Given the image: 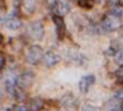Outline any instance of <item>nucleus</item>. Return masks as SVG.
I'll return each instance as SVG.
<instances>
[{"label": "nucleus", "instance_id": "obj_1", "mask_svg": "<svg viewBox=\"0 0 123 111\" xmlns=\"http://www.w3.org/2000/svg\"><path fill=\"white\" fill-rule=\"evenodd\" d=\"M44 57V49L39 45H32L28 48L26 54V61L31 65H37Z\"/></svg>", "mask_w": 123, "mask_h": 111}, {"label": "nucleus", "instance_id": "obj_2", "mask_svg": "<svg viewBox=\"0 0 123 111\" xmlns=\"http://www.w3.org/2000/svg\"><path fill=\"white\" fill-rule=\"evenodd\" d=\"M34 81H35V74L30 71H27V72L20 74L18 78H16V83L18 85V88L21 89V90H25V89H29L32 84H34Z\"/></svg>", "mask_w": 123, "mask_h": 111}, {"label": "nucleus", "instance_id": "obj_3", "mask_svg": "<svg viewBox=\"0 0 123 111\" xmlns=\"http://www.w3.org/2000/svg\"><path fill=\"white\" fill-rule=\"evenodd\" d=\"M101 26L106 32H114V30H117L120 28L121 20L120 18H117V17L112 16V15H107L103 18L102 23H101Z\"/></svg>", "mask_w": 123, "mask_h": 111}, {"label": "nucleus", "instance_id": "obj_4", "mask_svg": "<svg viewBox=\"0 0 123 111\" xmlns=\"http://www.w3.org/2000/svg\"><path fill=\"white\" fill-rule=\"evenodd\" d=\"M27 32H28V35L32 39H36V40H40L45 35L44 25L40 21H34V23L29 24Z\"/></svg>", "mask_w": 123, "mask_h": 111}, {"label": "nucleus", "instance_id": "obj_5", "mask_svg": "<svg viewBox=\"0 0 123 111\" xmlns=\"http://www.w3.org/2000/svg\"><path fill=\"white\" fill-rule=\"evenodd\" d=\"M52 9L54 10V13H56V16H65L69 13L71 10V6L67 2H65L63 0H54L52 6Z\"/></svg>", "mask_w": 123, "mask_h": 111}, {"label": "nucleus", "instance_id": "obj_6", "mask_svg": "<svg viewBox=\"0 0 123 111\" xmlns=\"http://www.w3.org/2000/svg\"><path fill=\"white\" fill-rule=\"evenodd\" d=\"M43 62L47 67H53L61 62V56L54 51H47L46 53H44Z\"/></svg>", "mask_w": 123, "mask_h": 111}, {"label": "nucleus", "instance_id": "obj_7", "mask_svg": "<svg viewBox=\"0 0 123 111\" xmlns=\"http://www.w3.org/2000/svg\"><path fill=\"white\" fill-rule=\"evenodd\" d=\"M94 82H95V76L94 75H85V76H83L80 80V82H78V89H80V91L82 93L88 92L90 88L94 84Z\"/></svg>", "mask_w": 123, "mask_h": 111}, {"label": "nucleus", "instance_id": "obj_8", "mask_svg": "<svg viewBox=\"0 0 123 111\" xmlns=\"http://www.w3.org/2000/svg\"><path fill=\"white\" fill-rule=\"evenodd\" d=\"M53 21H54V24H55V26H56L57 37H58L59 39H62L65 36V32H66V25H65L64 19H63V17L54 15V16H53Z\"/></svg>", "mask_w": 123, "mask_h": 111}, {"label": "nucleus", "instance_id": "obj_9", "mask_svg": "<svg viewBox=\"0 0 123 111\" xmlns=\"http://www.w3.org/2000/svg\"><path fill=\"white\" fill-rule=\"evenodd\" d=\"M21 21L20 19H18L17 17H9L7 18L6 21H5V26H6L7 29H10V30H17L19 29L21 27Z\"/></svg>", "mask_w": 123, "mask_h": 111}, {"label": "nucleus", "instance_id": "obj_10", "mask_svg": "<svg viewBox=\"0 0 123 111\" xmlns=\"http://www.w3.org/2000/svg\"><path fill=\"white\" fill-rule=\"evenodd\" d=\"M29 108L31 111H40L44 108V101L40 98H34L31 99L29 104Z\"/></svg>", "mask_w": 123, "mask_h": 111}, {"label": "nucleus", "instance_id": "obj_11", "mask_svg": "<svg viewBox=\"0 0 123 111\" xmlns=\"http://www.w3.org/2000/svg\"><path fill=\"white\" fill-rule=\"evenodd\" d=\"M78 6L84 8V9H91L94 6V0H80Z\"/></svg>", "mask_w": 123, "mask_h": 111}, {"label": "nucleus", "instance_id": "obj_12", "mask_svg": "<svg viewBox=\"0 0 123 111\" xmlns=\"http://www.w3.org/2000/svg\"><path fill=\"white\" fill-rule=\"evenodd\" d=\"M25 7H26V9L28 10L29 13H32L36 8L35 0H25Z\"/></svg>", "mask_w": 123, "mask_h": 111}, {"label": "nucleus", "instance_id": "obj_13", "mask_svg": "<svg viewBox=\"0 0 123 111\" xmlns=\"http://www.w3.org/2000/svg\"><path fill=\"white\" fill-rule=\"evenodd\" d=\"M122 13H123L122 8H120V7H117V6L113 7V8L111 9V15L114 17H117V18H121Z\"/></svg>", "mask_w": 123, "mask_h": 111}, {"label": "nucleus", "instance_id": "obj_14", "mask_svg": "<svg viewBox=\"0 0 123 111\" xmlns=\"http://www.w3.org/2000/svg\"><path fill=\"white\" fill-rule=\"evenodd\" d=\"M115 76L120 82H123V65H121L115 72Z\"/></svg>", "mask_w": 123, "mask_h": 111}, {"label": "nucleus", "instance_id": "obj_15", "mask_svg": "<svg viewBox=\"0 0 123 111\" xmlns=\"http://www.w3.org/2000/svg\"><path fill=\"white\" fill-rule=\"evenodd\" d=\"M115 55H117V61L120 63L121 65H123V48L120 49V51H119Z\"/></svg>", "mask_w": 123, "mask_h": 111}, {"label": "nucleus", "instance_id": "obj_16", "mask_svg": "<svg viewBox=\"0 0 123 111\" xmlns=\"http://www.w3.org/2000/svg\"><path fill=\"white\" fill-rule=\"evenodd\" d=\"M82 111H98V109L92 104H85L82 109Z\"/></svg>", "mask_w": 123, "mask_h": 111}, {"label": "nucleus", "instance_id": "obj_17", "mask_svg": "<svg viewBox=\"0 0 123 111\" xmlns=\"http://www.w3.org/2000/svg\"><path fill=\"white\" fill-rule=\"evenodd\" d=\"M5 64H6V56L2 52H0V71L3 69Z\"/></svg>", "mask_w": 123, "mask_h": 111}, {"label": "nucleus", "instance_id": "obj_18", "mask_svg": "<svg viewBox=\"0 0 123 111\" xmlns=\"http://www.w3.org/2000/svg\"><path fill=\"white\" fill-rule=\"evenodd\" d=\"M114 98L117 99V100H120V101H123V89L122 90H119V91L115 93L114 95Z\"/></svg>", "mask_w": 123, "mask_h": 111}, {"label": "nucleus", "instance_id": "obj_19", "mask_svg": "<svg viewBox=\"0 0 123 111\" xmlns=\"http://www.w3.org/2000/svg\"><path fill=\"white\" fill-rule=\"evenodd\" d=\"M107 2L110 3L111 6H113V7H115L117 5V3L120 2V0H109V1H107Z\"/></svg>", "mask_w": 123, "mask_h": 111}, {"label": "nucleus", "instance_id": "obj_20", "mask_svg": "<svg viewBox=\"0 0 123 111\" xmlns=\"http://www.w3.org/2000/svg\"><path fill=\"white\" fill-rule=\"evenodd\" d=\"M2 42H3V36L1 35V34H0V45L2 44Z\"/></svg>", "mask_w": 123, "mask_h": 111}, {"label": "nucleus", "instance_id": "obj_21", "mask_svg": "<svg viewBox=\"0 0 123 111\" xmlns=\"http://www.w3.org/2000/svg\"><path fill=\"white\" fill-rule=\"evenodd\" d=\"M6 111H16V109H13V108H8Z\"/></svg>", "mask_w": 123, "mask_h": 111}, {"label": "nucleus", "instance_id": "obj_22", "mask_svg": "<svg viewBox=\"0 0 123 111\" xmlns=\"http://www.w3.org/2000/svg\"><path fill=\"white\" fill-rule=\"evenodd\" d=\"M121 110L123 111V102H122V104H121Z\"/></svg>", "mask_w": 123, "mask_h": 111}, {"label": "nucleus", "instance_id": "obj_23", "mask_svg": "<svg viewBox=\"0 0 123 111\" xmlns=\"http://www.w3.org/2000/svg\"><path fill=\"white\" fill-rule=\"evenodd\" d=\"M111 111H117V110H111Z\"/></svg>", "mask_w": 123, "mask_h": 111}, {"label": "nucleus", "instance_id": "obj_24", "mask_svg": "<svg viewBox=\"0 0 123 111\" xmlns=\"http://www.w3.org/2000/svg\"><path fill=\"white\" fill-rule=\"evenodd\" d=\"M72 1H73V0H72Z\"/></svg>", "mask_w": 123, "mask_h": 111}]
</instances>
